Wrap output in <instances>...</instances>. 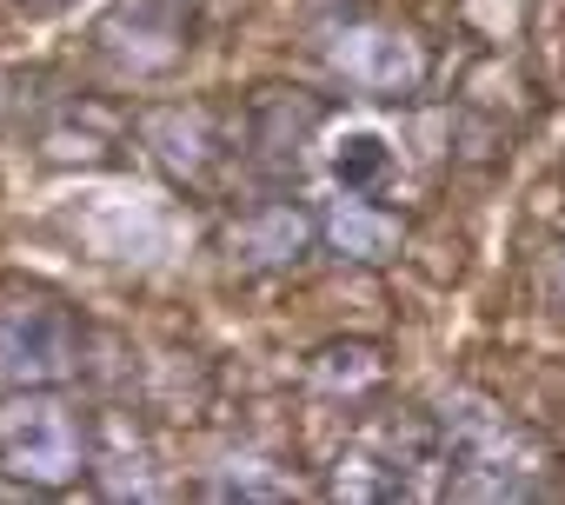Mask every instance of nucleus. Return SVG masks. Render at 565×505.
I'll use <instances>...</instances> for the list:
<instances>
[{
	"label": "nucleus",
	"mask_w": 565,
	"mask_h": 505,
	"mask_svg": "<svg viewBox=\"0 0 565 505\" xmlns=\"http://www.w3.org/2000/svg\"><path fill=\"white\" fill-rule=\"evenodd\" d=\"M439 459L452 498H539V452L486 399H452L439 419Z\"/></svg>",
	"instance_id": "f257e3e1"
},
{
	"label": "nucleus",
	"mask_w": 565,
	"mask_h": 505,
	"mask_svg": "<svg viewBox=\"0 0 565 505\" xmlns=\"http://www.w3.org/2000/svg\"><path fill=\"white\" fill-rule=\"evenodd\" d=\"M0 472L34 485V492H61L87 472V426L74 419V406L41 393H21L0 412Z\"/></svg>",
	"instance_id": "f03ea898"
},
{
	"label": "nucleus",
	"mask_w": 565,
	"mask_h": 505,
	"mask_svg": "<svg viewBox=\"0 0 565 505\" xmlns=\"http://www.w3.org/2000/svg\"><path fill=\"white\" fill-rule=\"evenodd\" d=\"M81 366V326L61 300L0 307V393H41Z\"/></svg>",
	"instance_id": "7ed1b4c3"
},
{
	"label": "nucleus",
	"mask_w": 565,
	"mask_h": 505,
	"mask_svg": "<svg viewBox=\"0 0 565 505\" xmlns=\"http://www.w3.org/2000/svg\"><path fill=\"white\" fill-rule=\"evenodd\" d=\"M426 465H433V426H419V419H386V426H373V432L353 439V452L340 459L333 492H340V498H360V505L419 498Z\"/></svg>",
	"instance_id": "20e7f679"
},
{
	"label": "nucleus",
	"mask_w": 565,
	"mask_h": 505,
	"mask_svg": "<svg viewBox=\"0 0 565 505\" xmlns=\"http://www.w3.org/2000/svg\"><path fill=\"white\" fill-rule=\"evenodd\" d=\"M333 67L360 87V94H380V100H406L419 94L426 80V54L406 28H386V21H347L333 34Z\"/></svg>",
	"instance_id": "39448f33"
},
{
	"label": "nucleus",
	"mask_w": 565,
	"mask_h": 505,
	"mask_svg": "<svg viewBox=\"0 0 565 505\" xmlns=\"http://www.w3.org/2000/svg\"><path fill=\"white\" fill-rule=\"evenodd\" d=\"M100 54L127 74H173L186 61V14L173 0H114V14L94 28Z\"/></svg>",
	"instance_id": "423d86ee"
},
{
	"label": "nucleus",
	"mask_w": 565,
	"mask_h": 505,
	"mask_svg": "<svg viewBox=\"0 0 565 505\" xmlns=\"http://www.w3.org/2000/svg\"><path fill=\"white\" fill-rule=\"evenodd\" d=\"M140 133H147V147H153V160L173 173V180H213L220 173V160H226V147H220V133H213V114L206 107H153L147 120H140Z\"/></svg>",
	"instance_id": "0eeeda50"
},
{
	"label": "nucleus",
	"mask_w": 565,
	"mask_h": 505,
	"mask_svg": "<svg viewBox=\"0 0 565 505\" xmlns=\"http://www.w3.org/2000/svg\"><path fill=\"white\" fill-rule=\"evenodd\" d=\"M313 246V219L287 200H273V206H253L233 233H226V253L239 267H294L300 253Z\"/></svg>",
	"instance_id": "6e6552de"
},
{
	"label": "nucleus",
	"mask_w": 565,
	"mask_h": 505,
	"mask_svg": "<svg viewBox=\"0 0 565 505\" xmlns=\"http://www.w3.org/2000/svg\"><path fill=\"white\" fill-rule=\"evenodd\" d=\"M327 239H333V253L340 260H360V267H380V260H393L399 253V219L393 213H380V206H366V193H347L333 213H327Z\"/></svg>",
	"instance_id": "1a4fd4ad"
},
{
	"label": "nucleus",
	"mask_w": 565,
	"mask_h": 505,
	"mask_svg": "<svg viewBox=\"0 0 565 505\" xmlns=\"http://www.w3.org/2000/svg\"><path fill=\"white\" fill-rule=\"evenodd\" d=\"M327 166H333V180L347 193H380L393 180V147H386L380 127H347V133H333Z\"/></svg>",
	"instance_id": "9d476101"
},
{
	"label": "nucleus",
	"mask_w": 565,
	"mask_h": 505,
	"mask_svg": "<svg viewBox=\"0 0 565 505\" xmlns=\"http://www.w3.org/2000/svg\"><path fill=\"white\" fill-rule=\"evenodd\" d=\"M213 498H294L300 485L287 479V472H266L259 459H233V465H220L213 472V485H206Z\"/></svg>",
	"instance_id": "9b49d317"
},
{
	"label": "nucleus",
	"mask_w": 565,
	"mask_h": 505,
	"mask_svg": "<svg viewBox=\"0 0 565 505\" xmlns=\"http://www.w3.org/2000/svg\"><path fill=\"white\" fill-rule=\"evenodd\" d=\"M21 8H34V14H54V8H74V0H21Z\"/></svg>",
	"instance_id": "f8f14e48"
},
{
	"label": "nucleus",
	"mask_w": 565,
	"mask_h": 505,
	"mask_svg": "<svg viewBox=\"0 0 565 505\" xmlns=\"http://www.w3.org/2000/svg\"><path fill=\"white\" fill-rule=\"evenodd\" d=\"M552 293L565 300V253H558V260H552Z\"/></svg>",
	"instance_id": "ddd939ff"
}]
</instances>
